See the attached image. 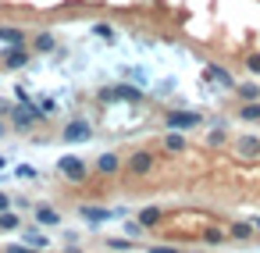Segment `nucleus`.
I'll list each match as a JSON object with an SVG mask.
<instances>
[{
  "label": "nucleus",
  "instance_id": "f257e3e1",
  "mask_svg": "<svg viewBox=\"0 0 260 253\" xmlns=\"http://www.w3.org/2000/svg\"><path fill=\"white\" fill-rule=\"evenodd\" d=\"M11 118H15V129H32V125L43 121V107H32L29 100H18V107L11 111Z\"/></svg>",
  "mask_w": 260,
  "mask_h": 253
},
{
  "label": "nucleus",
  "instance_id": "f03ea898",
  "mask_svg": "<svg viewBox=\"0 0 260 253\" xmlns=\"http://www.w3.org/2000/svg\"><path fill=\"white\" fill-rule=\"evenodd\" d=\"M57 171H61L68 182H82V178H86V161L75 157V153H64V157L57 161Z\"/></svg>",
  "mask_w": 260,
  "mask_h": 253
},
{
  "label": "nucleus",
  "instance_id": "7ed1b4c3",
  "mask_svg": "<svg viewBox=\"0 0 260 253\" xmlns=\"http://www.w3.org/2000/svg\"><path fill=\"white\" fill-rule=\"evenodd\" d=\"M168 129H178V132H185V129H196L200 121H203V114H196V111H168Z\"/></svg>",
  "mask_w": 260,
  "mask_h": 253
},
{
  "label": "nucleus",
  "instance_id": "20e7f679",
  "mask_svg": "<svg viewBox=\"0 0 260 253\" xmlns=\"http://www.w3.org/2000/svg\"><path fill=\"white\" fill-rule=\"evenodd\" d=\"M93 136V125L89 121H68L64 125V143H86Z\"/></svg>",
  "mask_w": 260,
  "mask_h": 253
},
{
  "label": "nucleus",
  "instance_id": "39448f33",
  "mask_svg": "<svg viewBox=\"0 0 260 253\" xmlns=\"http://www.w3.org/2000/svg\"><path fill=\"white\" fill-rule=\"evenodd\" d=\"M128 171H132V175H150V171H153V157H150L146 150L132 153V157H128Z\"/></svg>",
  "mask_w": 260,
  "mask_h": 253
},
{
  "label": "nucleus",
  "instance_id": "423d86ee",
  "mask_svg": "<svg viewBox=\"0 0 260 253\" xmlns=\"http://www.w3.org/2000/svg\"><path fill=\"white\" fill-rule=\"evenodd\" d=\"M104 100H143V89H136V86H114V89H104Z\"/></svg>",
  "mask_w": 260,
  "mask_h": 253
},
{
  "label": "nucleus",
  "instance_id": "0eeeda50",
  "mask_svg": "<svg viewBox=\"0 0 260 253\" xmlns=\"http://www.w3.org/2000/svg\"><path fill=\"white\" fill-rule=\"evenodd\" d=\"M22 242H29V246H36V249H47V246H50V239L43 235V225L25 228V232H22Z\"/></svg>",
  "mask_w": 260,
  "mask_h": 253
},
{
  "label": "nucleus",
  "instance_id": "6e6552de",
  "mask_svg": "<svg viewBox=\"0 0 260 253\" xmlns=\"http://www.w3.org/2000/svg\"><path fill=\"white\" fill-rule=\"evenodd\" d=\"M36 225H43V228H57V225H61V214H57L54 207H43V203H40V207H36Z\"/></svg>",
  "mask_w": 260,
  "mask_h": 253
},
{
  "label": "nucleus",
  "instance_id": "1a4fd4ad",
  "mask_svg": "<svg viewBox=\"0 0 260 253\" xmlns=\"http://www.w3.org/2000/svg\"><path fill=\"white\" fill-rule=\"evenodd\" d=\"M25 61H29V50H25V47H8V50H4V65H8V68H22Z\"/></svg>",
  "mask_w": 260,
  "mask_h": 253
},
{
  "label": "nucleus",
  "instance_id": "9d476101",
  "mask_svg": "<svg viewBox=\"0 0 260 253\" xmlns=\"http://www.w3.org/2000/svg\"><path fill=\"white\" fill-rule=\"evenodd\" d=\"M118 168H121V161H118L114 153H100V157H96V171H100V175H118Z\"/></svg>",
  "mask_w": 260,
  "mask_h": 253
},
{
  "label": "nucleus",
  "instance_id": "9b49d317",
  "mask_svg": "<svg viewBox=\"0 0 260 253\" xmlns=\"http://www.w3.org/2000/svg\"><path fill=\"white\" fill-rule=\"evenodd\" d=\"M0 40H4L8 47H25V33L15 29V25H4V29H0Z\"/></svg>",
  "mask_w": 260,
  "mask_h": 253
},
{
  "label": "nucleus",
  "instance_id": "f8f14e48",
  "mask_svg": "<svg viewBox=\"0 0 260 253\" xmlns=\"http://www.w3.org/2000/svg\"><path fill=\"white\" fill-rule=\"evenodd\" d=\"M239 157H260V139L256 136H242L239 139Z\"/></svg>",
  "mask_w": 260,
  "mask_h": 253
},
{
  "label": "nucleus",
  "instance_id": "ddd939ff",
  "mask_svg": "<svg viewBox=\"0 0 260 253\" xmlns=\"http://www.w3.org/2000/svg\"><path fill=\"white\" fill-rule=\"evenodd\" d=\"M160 217H164L160 207H143V210H139V225H143V228H153Z\"/></svg>",
  "mask_w": 260,
  "mask_h": 253
},
{
  "label": "nucleus",
  "instance_id": "4468645a",
  "mask_svg": "<svg viewBox=\"0 0 260 253\" xmlns=\"http://www.w3.org/2000/svg\"><path fill=\"white\" fill-rule=\"evenodd\" d=\"M207 79H214V82H221V86H228V89H235V82H232V75H228L224 68H217V65H210V68H207Z\"/></svg>",
  "mask_w": 260,
  "mask_h": 253
},
{
  "label": "nucleus",
  "instance_id": "2eb2a0df",
  "mask_svg": "<svg viewBox=\"0 0 260 253\" xmlns=\"http://www.w3.org/2000/svg\"><path fill=\"white\" fill-rule=\"evenodd\" d=\"M82 217L93 221V225H100V221H111V210H104V207H82Z\"/></svg>",
  "mask_w": 260,
  "mask_h": 253
},
{
  "label": "nucleus",
  "instance_id": "dca6fc26",
  "mask_svg": "<svg viewBox=\"0 0 260 253\" xmlns=\"http://www.w3.org/2000/svg\"><path fill=\"white\" fill-rule=\"evenodd\" d=\"M235 93L242 97V104H249V100H260V86H256V82H246V86H235Z\"/></svg>",
  "mask_w": 260,
  "mask_h": 253
},
{
  "label": "nucleus",
  "instance_id": "f3484780",
  "mask_svg": "<svg viewBox=\"0 0 260 253\" xmlns=\"http://www.w3.org/2000/svg\"><path fill=\"white\" fill-rule=\"evenodd\" d=\"M164 146H168L171 153L185 150V139H182V132H178V129H168V139H164Z\"/></svg>",
  "mask_w": 260,
  "mask_h": 253
},
{
  "label": "nucleus",
  "instance_id": "a211bd4d",
  "mask_svg": "<svg viewBox=\"0 0 260 253\" xmlns=\"http://www.w3.org/2000/svg\"><path fill=\"white\" fill-rule=\"evenodd\" d=\"M239 118H242V121H260V100H249V104H242Z\"/></svg>",
  "mask_w": 260,
  "mask_h": 253
},
{
  "label": "nucleus",
  "instance_id": "6ab92c4d",
  "mask_svg": "<svg viewBox=\"0 0 260 253\" xmlns=\"http://www.w3.org/2000/svg\"><path fill=\"white\" fill-rule=\"evenodd\" d=\"M32 47H36L40 54H50V50H54V36H50V33H40V36L32 40Z\"/></svg>",
  "mask_w": 260,
  "mask_h": 253
},
{
  "label": "nucleus",
  "instance_id": "aec40b11",
  "mask_svg": "<svg viewBox=\"0 0 260 253\" xmlns=\"http://www.w3.org/2000/svg\"><path fill=\"white\" fill-rule=\"evenodd\" d=\"M15 175H18L22 182H32V178H40V171H36L32 164H18V168H15Z\"/></svg>",
  "mask_w": 260,
  "mask_h": 253
},
{
  "label": "nucleus",
  "instance_id": "412c9836",
  "mask_svg": "<svg viewBox=\"0 0 260 253\" xmlns=\"http://www.w3.org/2000/svg\"><path fill=\"white\" fill-rule=\"evenodd\" d=\"M203 242H207V246H221V242H224V232H221V228H207V232H203Z\"/></svg>",
  "mask_w": 260,
  "mask_h": 253
},
{
  "label": "nucleus",
  "instance_id": "4be33fe9",
  "mask_svg": "<svg viewBox=\"0 0 260 253\" xmlns=\"http://www.w3.org/2000/svg\"><path fill=\"white\" fill-rule=\"evenodd\" d=\"M93 36H96V40H111V43H114V29H111L107 22H100V25H93Z\"/></svg>",
  "mask_w": 260,
  "mask_h": 253
},
{
  "label": "nucleus",
  "instance_id": "5701e85b",
  "mask_svg": "<svg viewBox=\"0 0 260 253\" xmlns=\"http://www.w3.org/2000/svg\"><path fill=\"white\" fill-rule=\"evenodd\" d=\"M249 235H253V225H242V221L232 225V239H249Z\"/></svg>",
  "mask_w": 260,
  "mask_h": 253
},
{
  "label": "nucleus",
  "instance_id": "b1692460",
  "mask_svg": "<svg viewBox=\"0 0 260 253\" xmlns=\"http://www.w3.org/2000/svg\"><path fill=\"white\" fill-rule=\"evenodd\" d=\"M0 228H4V232H11V228H18V217H15L11 210H4V214H0Z\"/></svg>",
  "mask_w": 260,
  "mask_h": 253
},
{
  "label": "nucleus",
  "instance_id": "393cba45",
  "mask_svg": "<svg viewBox=\"0 0 260 253\" xmlns=\"http://www.w3.org/2000/svg\"><path fill=\"white\" fill-rule=\"evenodd\" d=\"M8 253H43V249H36L29 242H15V246H8Z\"/></svg>",
  "mask_w": 260,
  "mask_h": 253
},
{
  "label": "nucleus",
  "instance_id": "a878e982",
  "mask_svg": "<svg viewBox=\"0 0 260 253\" xmlns=\"http://www.w3.org/2000/svg\"><path fill=\"white\" fill-rule=\"evenodd\" d=\"M246 68H249L253 75H260V54H249V57H246Z\"/></svg>",
  "mask_w": 260,
  "mask_h": 253
},
{
  "label": "nucleus",
  "instance_id": "bb28decb",
  "mask_svg": "<svg viewBox=\"0 0 260 253\" xmlns=\"http://www.w3.org/2000/svg\"><path fill=\"white\" fill-rule=\"evenodd\" d=\"M221 143H224V132L214 129V132H210V146H221Z\"/></svg>",
  "mask_w": 260,
  "mask_h": 253
},
{
  "label": "nucleus",
  "instance_id": "cd10ccee",
  "mask_svg": "<svg viewBox=\"0 0 260 253\" xmlns=\"http://www.w3.org/2000/svg\"><path fill=\"white\" fill-rule=\"evenodd\" d=\"M128 246H132L128 239H111V249H128Z\"/></svg>",
  "mask_w": 260,
  "mask_h": 253
},
{
  "label": "nucleus",
  "instance_id": "c85d7f7f",
  "mask_svg": "<svg viewBox=\"0 0 260 253\" xmlns=\"http://www.w3.org/2000/svg\"><path fill=\"white\" fill-rule=\"evenodd\" d=\"M150 253H178V249H175V246H153Z\"/></svg>",
  "mask_w": 260,
  "mask_h": 253
},
{
  "label": "nucleus",
  "instance_id": "c756f323",
  "mask_svg": "<svg viewBox=\"0 0 260 253\" xmlns=\"http://www.w3.org/2000/svg\"><path fill=\"white\" fill-rule=\"evenodd\" d=\"M4 210H11V200H8L4 193H0V214H4Z\"/></svg>",
  "mask_w": 260,
  "mask_h": 253
},
{
  "label": "nucleus",
  "instance_id": "7c9ffc66",
  "mask_svg": "<svg viewBox=\"0 0 260 253\" xmlns=\"http://www.w3.org/2000/svg\"><path fill=\"white\" fill-rule=\"evenodd\" d=\"M11 111H15L11 104H4V100H0V114H11Z\"/></svg>",
  "mask_w": 260,
  "mask_h": 253
},
{
  "label": "nucleus",
  "instance_id": "2f4dec72",
  "mask_svg": "<svg viewBox=\"0 0 260 253\" xmlns=\"http://www.w3.org/2000/svg\"><path fill=\"white\" fill-rule=\"evenodd\" d=\"M4 132H8V125H4V121H0V136H4Z\"/></svg>",
  "mask_w": 260,
  "mask_h": 253
},
{
  "label": "nucleus",
  "instance_id": "473e14b6",
  "mask_svg": "<svg viewBox=\"0 0 260 253\" xmlns=\"http://www.w3.org/2000/svg\"><path fill=\"white\" fill-rule=\"evenodd\" d=\"M68 253H82V249H75V246H72V249H68Z\"/></svg>",
  "mask_w": 260,
  "mask_h": 253
},
{
  "label": "nucleus",
  "instance_id": "72a5a7b5",
  "mask_svg": "<svg viewBox=\"0 0 260 253\" xmlns=\"http://www.w3.org/2000/svg\"><path fill=\"white\" fill-rule=\"evenodd\" d=\"M253 225H256V228H260V217H256V221H253Z\"/></svg>",
  "mask_w": 260,
  "mask_h": 253
},
{
  "label": "nucleus",
  "instance_id": "f704fd0d",
  "mask_svg": "<svg viewBox=\"0 0 260 253\" xmlns=\"http://www.w3.org/2000/svg\"><path fill=\"white\" fill-rule=\"evenodd\" d=\"M192 253H200V249H192Z\"/></svg>",
  "mask_w": 260,
  "mask_h": 253
}]
</instances>
